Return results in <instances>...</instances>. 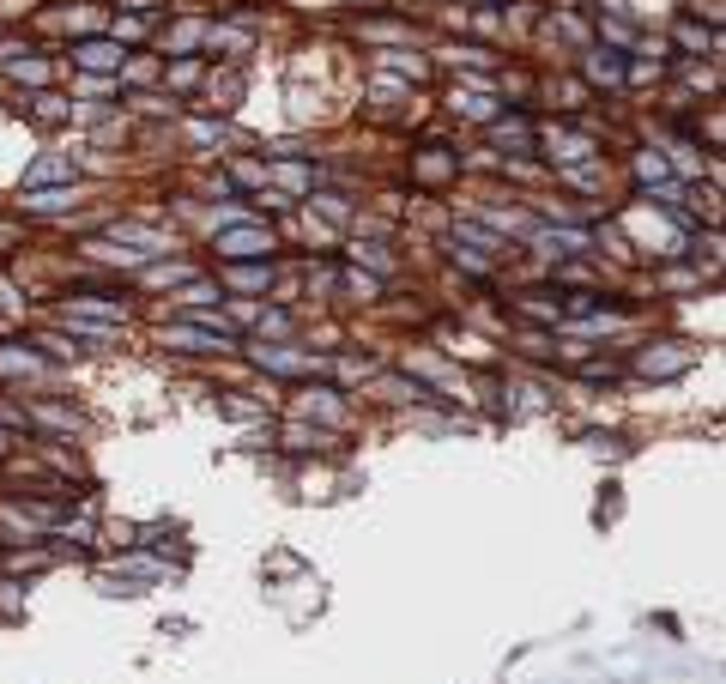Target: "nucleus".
Here are the masks:
<instances>
[{
	"instance_id": "obj_2",
	"label": "nucleus",
	"mask_w": 726,
	"mask_h": 684,
	"mask_svg": "<svg viewBox=\"0 0 726 684\" xmlns=\"http://www.w3.org/2000/svg\"><path fill=\"white\" fill-rule=\"evenodd\" d=\"M79 61H85V67H109V61H121V49H116V42H85Z\"/></svg>"
},
{
	"instance_id": "obj_1",
	"label": "nucleus",
	"mask_w": 726,
	"mask_h": 684,
	"mask_svg": "<svg viewBox=\"0 0 726 684\" xmlns=\"http://www.w3.org/2000/svg\"><path fill=\"white\" fill-rule=\"evenodd\" d=\"M219 255H230V261H248V255H273V237H266V230H230V237H219Z\"/></svg>"
}]
</instances>
